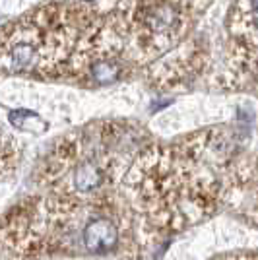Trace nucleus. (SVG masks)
<instances>
[{
  "instance_id": "obj_1",
  "label": "nucleus",
  "mask_w": 258,
  "mask_h": 260,
  "mask_svg": "<svg viewBox=\"0 0 258 260\" xmlns=\"http://www.w3.org/2000/svg\"><path fill=\"white\" fill-rule=\"evenodd\" d=\"M233 146L221 132H204L175 146H148L130 165L122 192L151 247L210 217L225 200L223 175Z\"/></svg>"
},
{
  "instance_id": "obj_2",
  "label": "nucleus",
  "mask_w": 258,
  "mask_h": 260,
  "mask_svg": "<svg viewBox=\"0 0 258 260\" xmlns=\"http://www.w3.org/2000/svg\"><path fill=\"white\" fill-rule=\"evenodd\" d=\"M142 130L122 122H101L76 132L49 152L41 184L49 194L76 200H99L124 184L130 157L140 152Z\"/></svg>"
},
{
  "instance_id": "obj_3",
  "label": "nucleus",
  "mask_w": 258,
  "mask_h": 260,
  "mask_svg": "<svg viewBox=\"0 0 258 260\" xmlns=\"http://www.w3.org/2000/svg\"><path fill=\"white\" fill-rule=\"evenodd\" d=\"M105 14L84 4H47L4 27L2 66L14 74L66 78L70 60Z\"/></svg>"
},
{
  "instance_id": "obj_4",
  "label": "nucleus",
  "mask_w": 258,
  "mask_h": 260,
  "mask_svg": "<svg viewBox=\"0 0 258 260\" xmlns=\"http://www.w3.org/2000/svg\"><path fill=\"white\" fill-rule=\"evenodd\" d=\"M196 10V0H120L107 16L126 58L146 70L190 41Z\"/></svg>"
},
{
  "instance_id": "obj_5",
  "label": "nucleus",
  "mask_w": 258,
  "mask_h": 260,
  "mask_svg": "<svg viewBox=\"0 0 258 260\" xmlns=\"http://www.w3.org/2000/svg\"><path fill=\"white\" fill-rule=\"evenodd\" d=\"M8 120L14 128L23 130V132H33V134H43L49 128L47 120L41 119L37 113L29 109H12L8 111Z\"/></svg>"
},
{
  "instance_id": "obj_6",
  "label": "nucleus",
  "mask_w": 258,
  "mask_h": 260,
  "mask_svg": "<svg viewBox=\"0 0 258 260\" xmlns=\"http://www.w3.org/2000/svg\"><path fill=\"white\" fill-rule=\"evenodd\" d=\"M215 260H258V250H248V252H237V254H225Z\"/></svg>"
}]
</instances>
